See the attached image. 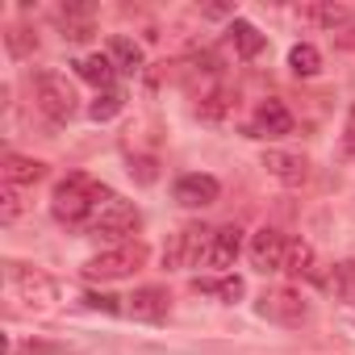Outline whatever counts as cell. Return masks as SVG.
Masks as SVG:
<instances>
[{"mask_svg":"<svg viewBox=\"0 0 355 355\" xmlns=\"http://www.w3.org/2000/svg\"><path fill=\"white\" fill-rule=\"evenodd\" d=\"M226 34H230V46H234V55H239V59H259V55H263V46H268V38H263L251 21H243V17H234Z\"/></svg>","mask_w":355,"mask_h":355,"instance_id":"obj_16","label":"cell"},{"mask_svg":"<svg viewBox=\"0 0 355 355\" xmlns=\"http://www.w3.org/2000/svg\"><path fill=\"white\" fill-rule=\"evenodd\" d=\"M222 197V184L214 180V175H201V171H189L175 180V201H180L184 209H205Z\"/></svg>","mask_w":355,"mask_h":355,"instance_id":"obj_8","label":"cell"},{"mask_svg":"<svg viewBox=\"0 0 355 355\" xmlns=\"http://www.w3.org/2000/svg\"><path fill=\"white\" fill-rule=\"evenodd\" d=\"M63 38H71V42H88L92 38V21H88V13L84 9H67L63 13Z\"/></svg>","mask_w":355,"mask_h":355,"instance_id":"obj_24","label":"cell"},{"mask_svg":"<svg viewBox=\"0 0 355 355\" xmlns=\"http://www.w3.org/2000/svg\"><path fill=\"white\" fill-rule=\"evenodd\" d=\"M21 189H13V184H5L0 189V222H17L21 218Z\"/></svg>","mask_w":355,"mask_h":355,"instance_id":"obj_26","label":"cell"},{"mask_svg":"<svg viewBox=\"0 0 355 355\" xmlns=\"http://www.w3.org/2000/svg\"><path fill=\"white\" fill-rule=\"evenodd\" d=\"M121 105H125V96H121L117 88L96 92V101L88 105V117H92V121H109V117H117V113H121Z\"/></svg>","mask_w":355,"mask_h":355,"instance_id":"obj_23","label":"cell"},{"mask_svg":"<svg viewBox=\"0 0 355 355\" xmlns=\"http://www.w3.org/2000/svg\"><path fill=\"white\" fill-rule=\"evenodd\" d=\"M326 288H330L343 305L355 309V263H334V272L326 276Z\"/></svg>","mask_w":355,"mask_h":355,"instance_id":"obj_18","label":"cell"},{"mask_svg":"<svg viewBox=\"0 0 355 355\" xmlns=\"http://www.w3.org/2000/svg\"><path fill=\"white\" fill-rule=\"evenodd\" d=\"M259 318H268V322H280V326H301L305 318H309V305H305V297L301 293H293V288H268L263 297H259Z\"/></svg>","mask_w":355,"mask_h":355,"instance_id":"obj_6","label":"cell"},{"mask_svg":"<svg viewBox=\"0 0 355 355\" xmlns=\"http://www.w3.org/2000/svg\"><path fill=\"white\" fill-rule=\"evenodd\" d=\"M284 251H288V239L276 226H259L251 234V247H247L255 272H284Z\"/></svg>","mask_w":355,"mask_h":355,"instance_id":"obj_7","label":"cell"},{"mask_svg":"<svg viewBox=\"0 0 355 355\" xmlns=\"http://www.w3.org/2000/svg\"><path fill=\"white\" fill-rule=\"evenodd\" d=\"M209 239H214V230H205V226H184L180 234L171 239V247L163 251V263L167 268H193V263H205V251H209Z\"/></svg>","mask_w":355,"mask_h":355,"instance_id":"obj_5","label":"cell"},{"mask_svg":"<svg viewBox=\"0 0 355 355\" xmlns=\"http://www.w3.org/2000/svg\"><path fill=\"white\" fill-rule=\"evenodd\" d=\"M76 71H80V80H88L96 92H109V88H113V76H117V63H113L109 55H84V59L76 63Z\"/></svg>","mask_w":355,"mask_h":355,"instance_id":"obj_17","label":"cell"},{"mask_svg":"<svg viewBox=\"0 0 355 355\" xmlns=\"http://www.w3.org/2000/svg\"><path fill=\"white\" fill-rule=\"evenodd\" d=\"M138 209L125 201V197H117V193H105L101 197V205L92 209V218H88V230L92 234H101V239H109V243H130V234H138Z\"/></svg>","mask_w":355,"mask_h":355,"instance_id":"obj_2","label":"cell"},{"mask_svg":"<svg viewBox=\"0 0 355 355\" xmlns=\"http://www.w3.org/2000/svg\"><path fill=\"white\" fill-rule=\"evenodd\" d=\"M167 309H171V297H167V288H159V284L134 288V297H125V313L138 318V322H163Z\"/></svg>","mask_w":355,"mask_h":355,"instance_id":"obj_10","label":"cell"},{"mask_svg":"<svg viewBox=\"0 0 355 355\" xmlns=\"http://www.w3.org/2000/svg\"><path fill=\"white\" fill-rule=\"evenodd\" d=\"M84 305L88 309H105V313H121L117 297H105V293H84Z\"/></svg>","mask_w":355,"mask_h":355,"instance_id":"obj_28","label":"cell"},{"mask_svg":"<svg viewBox=\"0 0 355 355\" xmlns=\"http://www.w3.org/2000/svg\"><path fill=\"white\" fill-rule=\"evenodd\" d=\"M343 146H347V155H355V105H351L347 125H343Z\"/></svg>","mask_w":355,"mask_h":355,"instance_id":"obj_29","label":"cell"},{"mask_svg":"<svg viewBox=\"0 0 355 355\" xmlns=\"http://www.w3.org/2000/svg\"><path fill=\"white\" fill-rule=\"evenodd\" d=\"M109 59H113V63H117V71H125V76L142 71V46H138V42H130V38H113Z\"/></svg>","mask_w":355,"mask_h":355,"instance_id":"obj_19","label":"cell"},{"mask_svg":"<svg viewBox=\"0 0 355 355\" xmlns=\"http://www.w3.org/2000/svg\"><path fill=\"white\" fill-rule=\"evenodd\" d=\"M0 180L13 184V189H30V184L46 180V163L30 159V155H5V163H0Z\"/></svg>","mask_w":355,"mask_h":355,"instance_id":"obj_13","label":"cell"},{"mask_svg":"<svg viewBox=\"0 0 355 355\" xmlns=\"http://www.w3.org/2000/svg\"><path fill=\"white\" fill-rule=\"evenodd\" d=\"M34 101L51 121H71L76 117V88L59 71H38L34 76Z\"/></svg>","mask_w":355,"mask_h":355,"instance_id":"obj_4","label":"cell"},{"mask_svg":"<svg viewBox=\"0 0 355 355\" xmlns=\"http://www.w3.org/2000/svg\"><path fill=\"white\" fill-rule=\"evenodd\" d=\"M193 288H197V293H214V297H222V301H239V297L247 293V284H243L239 276H222V280H197Z\"/></svg>","mask_w":355,"mask_h":355,"instance_id":"obj_22","label":"cell"},{"mask_svg":"<svg viewBox=\"0 0 355 355\" xmlns=\"http://www.w3.org/2000/svg\"><path fill=\"white\" fill-rule=\"evenodd\" d=\"M288 67H293V76H318V71H322V55H318V46L297 42V46L288 51Z\"/></svg>","mask_w":355,"mask_h":355,"instance_id":"obj_21","label":"cell"},{"mask_svg":"<svg viewBox=\"0 0 355 355\" xmlns=\"http://www.w3.org/2000/svg\"><path fill=\"white\" fill-rule=\"evenodd\" d=\"M146 259H150V247L138 243V239H130V243H121V247H113V251L92 255V259L84 263V280H125V276H134Z\"/></svg>","mask_w":355,"mask_h":355,"instance_id":"obj_3","label":"cell"},{"mask_svg":"<svg viewBox=\"0 0 355 355\" xmlns=\"http://www.w3.org/2000/svg\"><path fill=\"white\" fill-rule=\"evenodd\" d=\"M5 42H9V51H13L17 59H26L30 51H38V38H34L30 30H9V34H5Z\"/></svg>","mask_w":355,"mask_h":355,"instance_id":"obj_27","label":"cell"},{"mask_svg":"<svg viewBox=\"0 0 355 355\" xmlns=\"http://www.w3.org/2000/svg\"><path fill=\"white\" fill-rule=\"evenodd\" d=\"M263 171L272 180L288 184V189H301L309 180V159L305 155H288V150H263Z\"/></svg>","mask_w":355,"mask_h":355,"instance_id":"obj_9","label":"cell"},{"mask_svg":"<svg viewBox=\"0 0 355 355\" xmlns=\"http://www.w3.org/2000/svg\"><path fill=\"white\" fill-rule=\"evenodd\" d=\"M255 134H263V138H284V134H293V113L280 105V101H263L259 109H255Z\"/></svg>","mask_w":355,"mask_h":355,"instance_id":"obj_15","label":"cell"},{"mask_svg":"<svg viewBox=\"0 0 355 355\" xmlns=\"http://www.w3.org/2000/svg\"><path fill=\"white\" fill-rule=\"evenodd\" d=\"M284 272H288V276H309V272H313V247H309L305 239H288Z\"/></svg>","mask_w":355,"mask_h":355,"instance_id":"obj_20","label":"cell"},{"mask_svg":"<svg viewBox=\"0 0 355 355\" xmlns=\"http://www.w3.org/2000/svg\"><path fill=\"white\" fill-rule=\"evenodd\" d=\"M297 17H301V21H309V26H322V30H343V26H351V21H355V9L334 5V0H322V5H301V9H297Z\"/></svg>","mask_w":355,"mask_h":355,"instance_id":"obj_14","label":"cell"},{"mask_svg":"<svg viewBox=\"0 0 355 355\" xmlns=\"http://www.w3.org/2000/svg\"><path fill=\"white\" fill-rule=\"evenodd\" d=\"M239 251H243V230H239V226H222V230H214V239H209L205 268H214V272H226V268L239 259Z\"/></svg>","mask_w":355,"mask_h":355,"instance_id":"obj_12","label":"cell"},{"mask_svg":"<svg viewBox=\"0 0 355 355\" xmlns=\"http://www.w3.org/2000/svg\"><path fill=\"white\" fill-rule=\"evenodd\" d=\"M105 193H109L105 184H96L92 175L76 171V175H67V180L55 184V193H51V214H55L63 226H88V218H92V209L101 205Z\"/></svg>","mask_w":355,"mask_h":355,"instance_id":"obj_1","label":"cell"},{"mask_svg":"<svg viewBox=\"0 0 355 355\" xmlns=\"http://www.w3.org/2000/svg\"><path fill=\"white\" fill-rule=\"evenodd\" d=\"M5 276H9V288L17 297H26V301H51L55 297V284L42 272L26 268V263H5Z\"/></svg>","mask_w":355,"mask_h":355,"instance_id":"obj_11","label":"cell"},{"mask_svg":"<svg viewBox=\"0 0 355 355\" xmlns=\"http://www.w3.org/2000/svg\"><path fill=\"white\" fill-rule=\"evenodd\" d=\"M226 109H230V92H226V88H218V92L201 96V105H197V113H201V117H209V121L226 117Z\"/></svg>","mask_w":355,"mask_h":355,"instance_id":"obj_25","label":"cell"}]
</instances>
